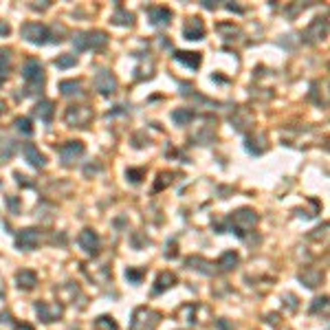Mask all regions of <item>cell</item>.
<instances>
[{
  "label": "cell",
  "mask_w": 330,
  "mask_h": 330,
  "mask_svg": "<svg viewBox=\"0 0 330 330\" xmlns=\"http://www.w3.org/2000/svg\"><path fill=\"white\" fill-rule=\"evenodd\" d=\"M125 278H128L130 282H135V284H139L141 278H143V271H137V269H128V271H125Z\"/></svg>",
  "instance_id": "4316f807"
},
{
  "label": "cell",
  "mask_w": 330,
  "mask_h": 330,
  "mask_svg": "<svg viewBox=\"0 0 330 330\" xmlns=\"http://www.w3.org/2000/svg\"><path fill=\"white\" fill-rule=\"evenodd\" d=\"M176 59L181 64L189 66V69H198L203 57H201V53H194V51H181V53H176Z\"/></svg>",
  "instance_id": "9a60e30c"
},
{
  "label": "cell",
  "mask_w": 330,
  "mask_h": 330,
  "mask_svg": "<svg viewBox=\"0 0 330 330\" xmlns=\"http://www.w3.org/2000/svg\"><path fill=\"white\" fill-rule=\"evenodd\" d=\"M191 117H194V115H191L189 110H176V112H174V115H172L174 121H176V123H181V125L189 123V121H191Z\"/></svg>",
  "instance_id": "484cf974"
},
{
  "label": "cell",
  "mask_w": 330,
  "mask_h": 330,
  "mask_svg": "<svg viewBox=\"0 0 330 330\" xmlns=\"http://www.w3.org/2000/svg\"><path fill=\"white\" fill-rule=\"evenodd\" d=\"M9 33V25H5V22H0V35H7Z\"/></svg>",
  "instance_id": "f1b7e54d"
},
{
  "label": "cell",
  "mask_w": 330,
  "mask_h": 330,
  "mask_svg": "<svg viewBox=\"0 0 330 330\" xmlns=\"http://www.w3.org/2000/svg\"><path fill=\"white\" fill-rule=\"evenodd\" d=\"M139 176H143V170H128V178L132 183H139L141 181Z\"/></svg>",
  "instance_id": "83f0119b"
},
{
  "label": "cell",
  "mask_w": 330,
  "mask_h": 330,
  "mask_svg": "<svg viewBox=\"0 0 330 330\" xmlns=\"http://www.w3.org/2000/svg\"><path fill=\"white\" fill-rule=\"evenodd\" d=\"M159 321H161V313H157V310H152V308H139L135 313V317H132L130 328L132 330H154L159 326Z\"/></svg>",
  "instance_id": "7a4b0ae2"
},
{
  "label": "cell",
  "mask_w": 330,
  "mask_h": 330,
  "mask_svg": "<svg viewBox=\"0 0 330 330\" xmlns=\"http://www.w3.org/2000/svg\"><path fill=\"white\" fill-rule=\"evenodd\" d=\"M35 115H38L44 123H51V119H53V101H49V99L40 101V104L35 106Z\"/></svg>",
  "instance_id": "e0dca14e"
},
{
  "label": "cell",
  "mask_w": 330,
  "mask_h": 330,
  "mask_svg": "<svg viewBox=\"0 0 330 330\" xmlns=\"http://www.w3.org/2000/svg\"><path fill=\"white\" fill-rule=\"evenodd\" d=\"M5 110V101H0V112H3Z\"/></svg>",
  "instance_id": "4dcf8cb0"
},
{
  "label": "cell",
  "mask_w": 330,
  "mask_h": 330,
  "mask_svg": "<svg viewBox=\"0 0 330 330\" xmlns=\"http://www.w3.org/2000/svg\"><path fill=\"white\" fill-rule=\"evenodd\" d=\"M95 88L101 95H112L117 91V77L110 71H99L97 77H95Z\"/></svg>",
  "instance_id": "52a82bcc"
},
{
  "label": "cell",
  "mask_w": 330,
  "mask_h": 330,
  "mask_svg": "<svg viewBox=\"0 0 330 330\" xmlns=\"http://www.w3.org/2000/svg\"><path fill=\"white\" fill-rule=\"evenodd\" d=\"M16 282H18V286L20 289H25V291H31V289H35V284H38V275H35L33 271H20L16 275Z\"/></svg>",
  "instance_id": "5bb4252c"
},
{
  "label": "cell",
  "mask_w": 330,
  "mask_h": 330,
  "mask_svg": "<svg viewBox=\"0 0 330 330\" xmlns=\"http://www.w3.org/2000/svg\"><path fill=\"white\" fill-rule=\"evenodd\" d=\"M150 14V20L154 22V25H170V18H172V14H170V9H163V7H152L148 11Z\"/></svg>",
  "instance_id": "2e32d148"
},
{
  "label": "cell",
  "mask_w": 330,
  "mask_h": 330,
  "mask_svg": "<svg viewBox=\"0 0 330 330\" xmlns=\"http://www.w3.org/2000/svg\"><path fill=\"white\" fill-rule=\"evenodd\" d=\"M108 42L106 33L104 31H84V33H77L73 38V44L77 51H86V49H101Z\"/></svg>",
  "instance_id": "6da1fadb"
},
{
  "label": "cell",
  "mask_w": 330,
  "mask_h": 330,
  "mask_svg": "<svg viewBox=\"0 0 330 330\" xmlns=\"http://www.w3.org/2000/svg\"><path fill=\"white\" fill-rule=\"evenodd\" d=\"M59 91H62V95L64 97H80V95L84 93L82 91V84L80 82H75V80H69V82H62L59 84Z\"/></svg>",
  "instance_id": "ac0fdd59"
},
{
  "label": "cell",
  "mask_w": 330,
  "mask_h": 330,
  "mask_svg": "<svg viewBox=\"0 0 330 330\" xmlns=\"http://www.w3.org/2000/svg\"><path fill=\"white\" fill-rule=\"evenodd\" d=\"M112 20H115V25H132V14H128V11L119 9L115 16H112Z\"/></svg>",
  "instance_id": "d4e9b609"
},
{
  "label": "cell",
  "mask_w": 330,
  "mask_h": 330,
  "mask_svg": "<svg viewBox=\"0 0 330 330\" xmlns=\"http://www.w3.org/2000/svg\"><path fill=\"white\" fill-rule=\"evenodd\" d=\"M82 154H84V143L82 141H69V143H64V146L59 148V157H62V161L66 165L73 163L75 159H80Z\"/></svg>",
  "instance_id": "30bf717a"
},
{
  "label": "cell",
  "mask_w": 330,
  "mask_h": 330,
  "mask_svg": "<svg viewBox=\"0 0 330 330\" xmlns=\"http://www.w3.org/2000/svg\"><path fill=\"white\" fill-rule=\"evenodd\" d=\"M16 328H18V330H33V326H29V323H18Z\"/></svg>",
  "instance_id": "f546056e"
},
{
  "label": "cell",
  "mask_w": 330,
  "mask_h": 330,
  "mask_svg": "<svg viewBox=\"0 0 330 330\" xmlns=\"http://www.w3.org/2000/svg\"><path fill=\"white\" fill-rule=\"evenodd\" d=\"M176 282V278L170 273V271H165V273H161L159 275V280H157V286H154V295L157 293H161V291H165V289H170V286Z\"/></svg>",
  "instance_id": "d6986e66"
},
{
  "label": "cell",
  "mask_w": 330,
  "mask_h": 330,
  "mask_svg": "<svg viewBox=\"0 0 330 330\" xmlns=\"http://www.w3.org/2000/svg\"><path fill=\"white\" fill-rule=\"evenodd\" d=\"M95 328L97 330H119V326H117V321L112 319V317H99L97 321H95Z\"/></svg>",
  "instance_id": "44dd1931"
},
{
  "label": "cell",
  "mask_w": 330,
  "mask_h": 330,
  "mask_svg": "<svg viewBox=\"0 0 330 330\" xmlns=\"http://www.w3.org/2000/svg\"><path fill=\"white\" fill-rule=\"evenodd\" d=\"M77 242H80V247L86 251V253H91V255L99 253V236L93 229H84L80 233V238H77Z\"/></svg>",
  "instance_id": "9c48e42d"
},
{
  "label": "cell",
  "mask_w": 330,
  "mask_h": 330,
  "mask_svg": "<svg viewBox=\"0 0 330 330\" xmlns=\"http://www.w3.org/2000/svg\"><path fill=\"white\" fill-rule=\"evenodd\" d=\"M20 33H22V38L27 42H31V44H46V38H51V31L44 25H40V22H27V25H22Z\"/></svg>",
  "instance_id": "3957f363"
},
{
  "label": "cell",
  "mask_w": 330,
  "mask_h": 330,
  "mask_svg": "<svg viewBox=\"0 0 330 330\" xmlns=\"http://www.w3.org/2000/svg\"><path fill=\"white\" fill-rule=\"evenodd\" d=\"M183 35L187 40H203L205 35V27H203V20L201 18H189L183 27Z\"/></svg>",
  "instance_id": "7c38bea8"
},
{
  "label": "cell",
  "mask_w": 330,
  "mask_h": 330,
  "mask_svg": "<svg viewBox=\"0 0 330 330\" xmlns=\"http://www.w3.org/2000/svg\"><path fill=\"white\" fill-rule=\"evenodd\" d=\"M77 64V57L75 55H71V53H64V55H59L55 59V66L57 69H71V66H75Z\"/></svg>",
  "instance_id": "603a6c76"
},
{
  "label": "cell",
  "mask_w": 330,
  "mask_h": 330,
  "mask_svg": "<svg viewBox=\"0 0 330 330\" xmlns=\"http://www.w3.org/2000/svg\"><path fill=\"white\" fill-rule=\"evenodd\" d=\"M22 77L31 84V86H42L44 84V71H42V64L38 59H27L25 66H22Z\"/></svg>",
  "instance_id": "8992f818"
},
{
  "label": "cell",
  "mask_w": 330,
  "mask_h": 330,
  "mask_svg": "<svg viewBox=\"0 0 330 330\" xmlns=\"http://www.w3.org/2000/svg\"><path fill=\"white\" fill-rule=\"evenodd\" d=\"M66 123L69 125H77V128H84V125H88V121L93 119V110L88 106H71L69 110H66Z\"/></svg>",
  "instance_id": "277c9868"
},
{
  "label": "cell",
  "mask_w": 330,
  "mask_h": 330,
  "mask_svg": "<svg viewBox=\"0 0 330 330\" xmlns=\"http://www.w3.org/2000/svg\"><path fill=\"white\" fill-rule=\"evenodd\" d=\"M236 264H238V255L233 253V251H227V253H223V257L218 260V267L223 269V271H231Z\"/></svg>",
  "instance_id": "ffe728a7"
},
{
  "label": "cell",
  "mask_w": 330,
  "mask_h": 330,
  "mask_svg": "<svg viewBox=\"0 0 330 330\" xmlns=\"http://www.w3.org/2000/svg\"><path fill=\"white\" fill-rule=\"evenodd\" d=\"M16 128L20 130V132H25V135H33L31 119H27V117H18V119H16Z\"/></svg>",
  "instance_id": "cb8c5ba5"
},
{
  "label": "cell",
  "mask_w": 330,
  "mask_h": 330,
  "mask_svg": "<svg viewBox=\"0 0 330 330\" xmlns=\"http://www.w3.org/2000/svg\"><path fill=\"white\" fill-rule=\"evenodd\" d=\"M35 310H38V315H40V319L42 321H55L59 315H62V306H57V304H46V302H38L35 304Z\"/></svg>",
  "instance_id": "8fae6325"
},
{
  "label": "cell",
  "mask_w": 330,
  "mask_h": 330,
  "mask_svg": "<svg viewBox=\"0 0 330 330\" xmlns=\"http://www.w3.org/2000/svg\"><path fill=\"white\" fill-rule=\"evenodd\" d=\"M38 242H40V231L38 229H22L16 236V247L18 249L31 251V249L38 247Z\"/></svg>",
  "instance_id": "ba28073f"
},
{
  "label": "cell",
  "mask_w": 330,
  "mask_h": 330,
  "mask_svg": "<svg viewBox=\"0 0 330 330\" xmlns=\"http://www.w3.org/2000/svg\"><path fill=\"white\" fill-rule=\"evenodd\" d=\"M9 64H11V51L9 49H0V77L7 75Z\"/></svg>",
  "instance_id": "7402d4cb"
},
{
  "label": "cell",
  "mask_w": 330,
  "mask_h": 330,
  "mask_svg": "<svg viewBox=\"0 0 330 330\" xmlns=\"http://www.w3.org/2000/svg\"><path fill=\"white\" fill-rule=\"evenodd\" d=\"M25 157H27V161L31 163L33 167H44V163H46V159H44V154H40L38 152V148L33 146V143H27L25 146Z\"/></svg>",
  "instance_id": "4fadbf2b"
},
{
  "label": "cell",
  "mask_w": 330,
  "mask_h": 330,
  "mask_svg": "<svg viewBox=\"0 0 330 330\" xmlns=\"http://www.w3.org/2000/svg\"><path fill=\"white\" fill-rule=\"evenodd\" d=\"M255 223H257V216L251 212V209H240V212H236L231 218L233 231H236L238 236H242L244 231H249L251 227H255Z\"/></svg>",
  "instance_id": "5b68a950"
}]
</instances>
